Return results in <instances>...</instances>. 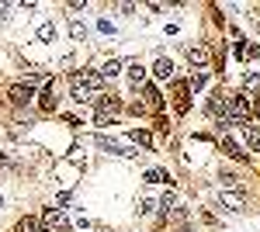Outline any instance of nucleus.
Listing matches in <instances>:
<instances>
[{"mask_svg": "<svg viewBox=\"0 0 260 232\" xmlns=\"http://www.w3.org/2000/svg\"><path fill=\"white\" fill-rule=\"evenodd\" d=\"M39 39L42 42H52V39H56V24H52V21H45V24L39 28Z\"/></svg>", "mask_w": 260, "mask_h": 232, "instance_id": "nucleus-17", "label": "nucleus"}, {"mask_svg": "<svg viewBox=\"0 0 260 232\" xmlns=\"http://www.w3.org/2000/svg\"><path fill=\"white\" fill-rule=\"evenodd\" d=\"M225 108H229V94L215 90V94L208 97V115L212 118H225Z\"/></svg>", "mask_w": 260, "mask_h": 232, "instance_id": "nucleus-4", "label": "nucleus"}, {"mask_svg": "<svg viewBox=\"0 0 260 232\" xmlns=\"http://www.w3.org/2000/svg\"><path fill=\"white\" fill-rule=\"evenodd\" d=\"M222 208H229V212H243V194H222Z\"/></svg>", "mask_w": 260, "mask_h": 232, "instance_id": "nucleus-11", "label": "nucleus"}, {"mask_svg": "<svg viewBox=\"0 0 260 232\" xmlns=\"http://www.w3.org/2000/svg\"><path fill=\"white\" fill-rule=\"evenodd\" d=\"M18 232H39V218H21Z\"/></svg>", "mask_w": 260, "mask_h": 232, "instance_id": "nucleus-21", "label": "nucleus"}, {"mask_svg": "<svg viewBox=\"0 0 260 232\" xmlns=\"http://www.w3.org/2000/svg\"><path fill=\"white\" fill-rule=\"evenodd\" d=\"M243 90L246 94H260V73H246L243 77Z\"/></svg>", "mask_w": 260, "mask_h": 232, "instance_id": "nucleus-14", "label": "nucleus"}, {"mask_svg": "<svg viewBox=\"0 0 260 232\" xmlns=\"http://www.w3.org/2000/svg\"><path fill=\"white\" fill-rule=\"evenodd\" d=\"M70 35H73V42H83L87 39V24L83 21H70Z\"/></svg>", "mask_w": 260, "mask_h": 232, "instance_id": "nucleus-16", "label": "nucleus"}, {"mask_svg": "<svg viewBox=\"0 0 260 232\" xmlns=\"http://www.w3.org/2000/svg\"><path fill=\"white\" fill-rule=\"evenodd\" d=\"M160 104H163V101H160V94H156L153 87H146V108H153V111H156Z\"/></svg>", "mask_w": 260, "mask_h": 232, "instance_id": "nucleus-18", "label": "nucleus"}, {"mask_svg": "<svg viewBox=\"0 0 260 232\" xmlns=\"http://www.w3.org/2000/svg\"><path fill=\"white\" fill-rule=\"evenodd\" d=\"M118 108H121L118 97H104V101H98V115H104V118H111Z\"/></svg>", "mask_w": 260, "mask_h": 232, "instance_id": "nucleus-8", "label": "nucleus"}, {"mask_svg": "<svg viewBox=\"0 0 260 232\" xmlns=\"http://www.w3.org/2000/svg\"><path fill=\"white\" fill-rule=\"evenodd\" d=\"M128 80L139 87L142 80H146V66H142V62H128Z\"/></svg>", "mask_w": 260, "mask_h": 232, "instance_id": "nucleus-12", "label": "nucleus"}, {"mask_svg": "<svg viewBox=\"0 0 260 232\" xmlns=\"http://www.w3.org/2000/svg\"><path fill=\"white\" fill-rule=\"evenodd\" d=\"M0 208H4V197H0Z\"/></svg>", "mask_w": 260, "mask_h": 232, "instance_id": "nucleus-27", "label": "nucleus"}, {"mask_svg": "<svg viewBox=\"0 0 260 232\" xmlns=\"http://www.w3.org/2000/svg\"><path fill=\"white\" fill-rule=\"evenodd\" d=\"M0 167H4V156H0Z\"/></svg>", "mask_w": 260, "mask_h": 232, "instance_id": "nucleus-28", "label": "nucleus"}, {"mask_svg": "<svg viewBox=\"0 0 260 232\" xmlns=\"http://www.w3.org/2000/svg\"><path fill=\"white\" fill-rule=\"evenodd\" d=\"M201 87H205V73H194L187 80V90H201Z\"/></svg>", "mask_w": 260, "mask_h": 232, "instance_id": "nucleus-22", "label": "nucleus"}, {"mask_svg": "<svg viewBox=\"0 0 260 232\" xmlns=\"http://www.w3.org/2000/svg\"><path fill=\"white\" fill-rule=\"evenodd\" d=\"M219 146H222V153H225V156H233V159H246L243 146H240V142H236L233 136H222V139H219Z\"/></svg>", "mask_w": 260, "mask_h": 232, "instance_id": "nucleus-6", "label": "nucleus"}, {"mask_svg": "<svg viewBox=\"0 0 260 232\" xmlns=\"http://www.w3.org/2000/svg\"><path fill=\"white\" fill-rule=\"evenodd\" d=\"M7 97H11V104H28L35 94H31V87H28V83H14V87L7 90Z\"/></svg>", "mask_w": 260, "mask_h": 232, "instance_id": "nucleus-5", "label": "nucleus"}, {"mask_svg": "<svg viewBox=\"0 0 260 232\" xmlns=\"http://www.w3.org/2000/svg\"><path fill=\"white\" fill-rule=\"evenodd\" d=\"M132 139H136V142H142V146H149V136H146V132H132Z\"/></svg>", "mask_w": 260, "mask_h": 232, "instance_id": "nucleus-25", "label": "nucleus"}, {"mask_svg": "<svg viewBox=\"0 0 260 232\" xmlns=\"http://www.w3.org/2000/svg\"><path fill=\"white\" fill-rule=\"evenodd\" d=\"M174 205H177V194H174V191H167V194L160 197V208H163V212H170Z\"/></svg>", "mask_w": 260, "mask_h": 232, "instance_id": "nucleus-20", "label": "nucleus"}, {"mask_svg": "<svg viewBox=\"0 0 260 232\" xmlns=\"http://www.w3.org/2000/svg\"><path fill=\"white\" fill-rule=\"evenodd\" d=\"M187 97H191V90H187V83H180V87H177V111H180V115H184V111L191 108V101H187Z\"/></svg>", "mask_w": 260, "mask_h": 232, "instance_id": "nucleus-13", "label": "nucleus"}, {"mask_svg": "<svg viewBox=\"0 0 260 232\" xmlns=\"http://www.w3.org/2000/svg\"><path fill=\"white\" fill-rule=\"evenodd\" d=\"M253 115L260 118V97H257V101H253Z\"/></svg>", "mask_w": 260, "mask_h": 232, "instance_id": "nucleus-26", "label": "nucleus"}, {"mask_svg": "<svg viewBox=\"0 0 260 232\" xmlns=\"http://www.w3.org/2000/svg\"><path fill=\"white\" fill-rule=\"evenodd\" d=\"M56 108V83H45L42 90V111H52Z\"/></svg>", "mask_w": 260, "mask_h": 232, "instance_id": "nucleus-10", "label": "nucleus"}, {"mask_svg": "<svg viewBox=\"0 0 260 232\" xmlns=\"http://www.w3.org/2000/svg\"><path fill=\"white\" fill-rule=\"evenodd\" d=\"M187 62H191V66H198V70H205V66L212 62V52H208V45H201V42L187 45Z\"/></svg>", "mask_w": 260, "mask_h": 232, "instance_id": "nucleus-3", "label": "nucleus"}, {"mask_svg": "<svg viewBox=\"0 0 260 232\" xmlns=\"http://www.w3.org/2000/svg\"><path fill=\"white\" fill-rule=\"evenodd\" d=\"M101 73H73L70 77V87H73V101H94V90H101Z\"/></svg>", "mask_w": 260, "mask_h": 232, "instance_id": "nucleus-1", "label": "nucleus"}, {"mask_svg": "<svg viewBox=\"0 0 260 232\" xmlns=\"http://www.w3.org/2000/svg\"><path fill=\"white\" fill-rule=\"evenodd\" d=\"M222 184H225V187H240V177L236 174H222Z\"/></svg>", "mask_w": 260, "mask_h": 232, "instance_id": "nucleus-23", "label": "nucleus"}, {"mask_svg": "<svg viewBox=\"0 0 260 232\" xmlns=\"http://www.w3.org/2000/svg\"><path fill=\"white\" fill-rule=\"evenodd\" d=\"M42 229H59V232H70V218L59 212V208H49V212L42 215V222H39Z\"/></svg>", "mask_w": 260, "mask_h": 232, "instance_id": "nucleus-2", "label": "nucleus"}, {"mask_svg": "<svg viewBox=\"0 0 260 232\" xmlns=\"http://www.w3.org/2000/svg\"><path fill=\"white\" fill-rule=\"evenodd\" d=\"M101 31H104V35H115V24H111V21H104V18H101Z\"/></svg>", "mask_w": 260, "mask_h": 232, "instance_id": "nucleus-24", "label": "nucleus"}, {"mask_svg": "<svg viewBox=\"0 0 260 232\" xmlns=\"http://www.w3.org/2000/svg\"><path fill=\"white\" fill-rule=\"evenodd\" d=\"M163 180H170L167 170H149V174H146V184H163Z\"/></svg>", "mask_w": 260, "mask_h": 232, "instance_id": "nucleus-19", "label": "nucleus"}, {"mask_svg": "<svg viewBox=\"0 0 260 232\" xmlns=\"http://www.w3.org/2000/svg\"><path fill=\"white\" fill-rule=\"evenodd\" d=\"M243 136H246L250 153H260V125H243Z\"/></svg>", "mask_w": 260, "mask_h": 232, "instance_id": "nucleus-7", "label": "nucleus"}, {"mask_svg": "<svg viewBox=\"0 0 260 232\" xmlns=\"http://www.w3.org/2000/svg\"><path fill=\"white\" fill-rule=\"evenodd\" d=\"M153 77H156V80H170V77H174V62H170V59H156Z\"/></svg>", "mask_w": 260, "mask_h": 232, "instance_id": "nucleus-9", "label": "nucleus"}, {"mask_svg": "<svg viewBox=\"0 0 260 232\" xmlns=\"http://www.w3.org/2000/svg\"><path fill=\"white\" fill-rule=\"evenodd\" d=\"M118 70H121V62H118V59H108V62L101 66V80H111V77H118Z\"/></svg>", "mask_w": 260, "mask_h": 232, "instance_id": "nucleus-15", "label": "nucleus"}]
</instances>
